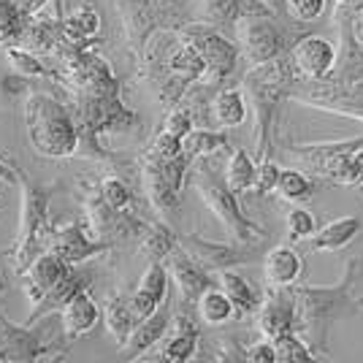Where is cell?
<instances>
[{
	"label": "cell",
	"instance_id": "cell-1",
	"mask_svg": "<svg viewBox=\"0 0 363 363\" xmlns=\"http://www.w3.org/2000/svg\"><path fill=\"white\" fill-rule=\"evenodd\" d=\"M65 106L76 122V152L74 157H92V160H108V155L101 147L104 133L130 130L138 120L130 108L120 101V92H74L68 95Z\"/></svg>",
	"mask_w": 363,
	"mask_h": 363
},
{
	"label": "cell",
	"instance_id": "cell-2",
	"mask_svg": "<svg viewBox=\"0 0 363 363\" xmlns=\"http://www.w3.org/2000/svg\"><path fill=\"white\" fill-rule=\"evenodd\" d=\"M16 184L22 187V203H19V236H16L14 247L6 252V257H11L16 274L25 272L35 257L46 252V242L52 233V198L60 190L57 182L49 184H38L33 182L22 168H16Z\"/></svg>",
	"mask_w": 363,
	"mask_h": 363
},
{
	"label": "cell",
	"instance_id": "cell-3",
	"mask_svg": "<svg viewBox=\"0 0 363 363\" xmlns=\"http://www.w3.org/2000/svg\"><path fill=\"white\" fill-rule=\"evenodd\" d=\"M25 128L33 150L44 157H74L76 122L65 101L30 92L25 101Z\"/></svg>",
	"mask_w": 363,
	"mask_h": 363
},
{
	"label": "cell",
	"instance_id": "cell-4",
	"mask_svg": "<svg viewBox=\"0 0 363 363\" xmlns=\"http://www.w3.org/2000/svg\"><path fill=\"white\" fill-rule=\"evenodd\" d=\"M114 3L120 9L128 44L138 62H144V52L155 33L177 28L184 19L177 0H114Z\"/></svg>",
	"mask_w": 363,
	"mask_h": 363
},
{
	"label": "cell",
	"instance_id": "cell-5",
	"mask_svg": "<svg viewBox=\"0 0 363 363\" xmlns=\"http://www.w3.org/2000/svg\"><path fill=\"white\" fill-rule=\"evenodd\" d=\"M79 193H82V206L87 212V223H90L95 239L104 244H117L125 242L130 236H138L144 230V223L130 217L128 212H120L114 206H108L106 201L101 198L98 187L95 184H87V182H79Z\"/></svg>",
	"mask_w": 363,
	"mask_h": 363
},
{
	"label": "cell",
	"instance_id": "cell-6",
	"mask_svg": "<svg viewBox=\"0 0 363 363\" xmlns=\"http://www.w3.org/2000/svg\"><path fill=\"white\" fill-rule=\"evenodd\" d=\"M282 84H285V71L277 60L257 62L255 68L244 76L247 98L252 101V108H255V141L260 155L266 150V128H269Z\"/></svg>",
	"mask_w": 363,
	"mask_h": 363
},
{
	"label": "cell",
	"instance_id": "cell-7",
	"mask_svg": "<svg viewBox=\"0 0 363 363\" xmlns=\"http://www.w3.org/2000/svg\"><path fill=\"white\" fill-rule=\"evenodd\" d=\"M198 193L203 196L206 201V206L214 212V217L223 223L228 233H230V239L239 244H252L255 239H263V230L255 228L242 212H239V203H236V198L233 193L228 190L225 184H220V182L214 179L209 171H201L198 174V182H196Z\"/></svg>",
	"mask_w": 363,
	"mask_h": 363
},
{
	"label": "cell",
	"instance_id": "cell-8",
	"mask_svg": "<svg viewBox=\"0 0 363 363\" xmlns=\"http://www.w3.org/2000/svg\"><path fill=\"white\" fill-rule=\"evenodd\" d=\"M184 168H187V160L182 155L174 160H157L155 155L144 152V157H141L147 196H150L152 206L163 217H171L179 206L177 198L182 190V179H184Z\"/></svg>",
	"mask_w": 363,
	"mask_h": 363
},
{
	"label": "cell",
	"instance_id": "cell-9",
	"mask_svg": "<svg viewBox=\"0 0 363 363\" xmlns=\"http://www.w3.org/2000/svg\"><path fill=\"white\" fill-rule=\"evenodd\" d=\"M60 352H65L62 345H49V342L35 336L33 325H16L0 312V361L38 363L52 361Z\"/></svg>",
	"mask_w": 363,
	"mask_h": 363
},
{
	"label": "cell",
	"instance_id": "cell-10",
	"mask_svg": "<svg viewBox=\"0 0 363 363\" xmlns=\"http://www.w3.org/2000/svg\"><path fill=\"white\" fill-rule=\"evenodd\" d=\"M179 35L196 46L201 60H203L201 82H206V84H220L225 76L233 74L236 60H239V52H236V46L230 44V41H225L223 35H217L214 30H206V28H184V30L179 28Z\"/></svg>",
	"mask_w": 363,
	"mask_h": 363
},
{
	"label": "cell",
	"instance_id": "cell-11",
	"mask_svg": "<svg viewBox=\"0 0 363 363\" xmlns=\"http://www.w3.org/2000/svg\"><path fill=\"white\" fill-rule=\"evenodd\" d=\"M236 35L250 62L277 60L282 49V33L266 14H242L236 16Z\"/></svg>",
	"mask_w": 363,
	"mask_h": 363
},
{
	"label": "cell",
	"instance_id": "cell-12",
	"mask_svg": "<svg viewBox=\"0 0 363 363\" xmlns=\"http://www.w3.org/2000/svg\"><path fill=\"white\" fill-rule=\"evenodd\" d=\"M46 250L60 257L62 263L74 266V263H84L90 257L106 252L108 244L90 239L87 236V223H68V225H52Z\"/></svg>",
	"mask_w": 363,
	"mask_h": 363
},
{
	"label": "cell",
	"instance_id": "cell-13",
	"mask_svg": "<svg viewBox=\"0 0 363 363\" xmlns=\"http://www.w3.org/2000/svg\"><path fill=\"white\" fill-rule=\"evenodd\" d=\"M293 68L306 79H325L331 76L336 62V49L325 35H303L290 49Z\"/></svg>",
	"mask_w": 363,
	"mask_h": 363
},
{
	"label": "cell",
	"instance_id": "cell-14",
	"mask_svg": "<svg viewBox=\"0 0 363 363\" xmlns=\"http://www.w3.org/2000/svg\"><path fill=\"white\" fill-rule=\"evenodd\" d=\"M92 282V274L90 272H79V269H65V274H62L60 279L52 285V288L46 290L44 296L38 298V301L33 303V312L28 315V320H25V325H35L41 318H46V315H52V312H60L65 303L74 298L79 290H87Z\"/></svg>",
	"mask_w": 363,
	"mask_h": 363
},
{
	"label": "cell",
	"instance_id": "cell-15",
	"mask_svg": "<svg viewBox=\"0 0 363 363\" xmlns=\"http://www.w3.org/2000/svg\"><path fill=\"white\" fill-rule=\"evenodd\" d=\"M163 260H166V266H168L166 272L174 277V282H177V288H179L184 301H196L198 296L209 288V274L203 272V266L196 263L193 257L182 250L179 244H177Z\"/></svg>",
	"mask_w": 363,
	"mask_h": 363
},
{
	"label": "cell",
	"instance_id": "cell-16",
	"mask_svg": "<svg viewBox=\"0 0 363 363\" xmlns=\"http://www.w3.org/2000/svg\"><path fill=\"white\" fill-rule=\"evenodd\" d=\"M171 323V309L168 306H157L152 315H147L144 320H138L133 325V331L128 333V339L120 345V350L125 352V358H141L152 345H157L168 331Z\"/></svg>",
	"mask_w": 363,
	"mask_h": 363
},
{
	"label": "cell",
	"instance_id": "cell-17",
	"mask_svg": "<svg viewBox=\"0 0 363 363\" xmlns=\"http://www.w3.org/2000/svg\"><path fill=\"white\" fill-rule=\"evenodd\" d=\"M318 171L342 184H363V150L355 152V144L325 147V157Z\"/></svg>",
	"mask_w": 363,
	"mask_h": 363
},
{
	"label": "cell",
	"instance_id": "cell-18",
	"mask_svg": "<svg viewBox=\"0 0 363 363\" xmlns=\"http://www.w3.org/2000/svg\"><path fill=\"white\" fill-rule=\"evenodd\" d=\"M62 38H65L62 35V16H44L41 11H35V14L28 16L16 46H22L28 52H35V55H49Z\"/></svg>",
	"mask_w": 363,
	"mask_h": 363
},
{
	"label": "cell",
	"instance_id": "cell-19",
	"mask_svg": "<svg viewBox=\"0 0 363 363\" xmlns=\"http://www.w3.org/2000/svg\"><path fill=\"white\" fill-rule=\"evenodd\" d=\"M65 269H68V263H62L60 257L52 255V252L46 250V252H41V255L33 260L25 272H19V277L25 279V293H28L30 303L38 301L46 290L52 288L62 274H65Z\"/></svg>",
	"mask_w": 363,
	"mask_h": 363
},
{
	"label": "cell",
	"instance_id": "cell-20",
	"mask_svg": "<svg viewBox=\"0 0 363 363\" xmlns=\"http://www.w3.org/2000/svg\"><path fill=\"white\" fill-rule=\"evenodd\" d=\"M98 318H101L98 303L92 301V296L87 290H79L74 298L60 309L62 333L68 339H79V336H84V333H90L95 328Z\"/></svg>",
	"mask_w": 363,
	"mask_h": 363
},
{
	"label": "cell",
	"instance_id": "cell-21",
	"mask_svg": "<svg viewBox=\"0 0 363 363\" xmlns=\"http://www.w3.org/2000/svg\"><path fill=\"white\" fill-rule=\"evenodd\" d=\"M279 293H274L272 298L257 306V328L266 339H274L282 331H290V323H293V298L288 293H282L285 288H277Z\"/></svg>",
	"mask_w": 363,
	"mask_h": 363
},
{
	"label": "cell",
	"instance_id": "cell-22",
	"mask_svg": "<svg viewBox=\"0 0 363 363\" xmlns=\"http://www.w3.org/2000/svg\"><path fill=\"white\" fill-rule=\"evenodd\" d=\"M263 274L272 288H290L301 277V257L290 247H277L263 260Z\"/></svg>",
	"mask_w": 363,
	"mask_h": 363
},
{
	"label": "cell",
	"instance_id": "cell-23",
	"mask_svg": "<svg viewBox=\"0 0 363 363\" xmlns=\"http://www.w3.org/2000/svg\"><path fill=\"white\" fill-rule=\"evenodd\" d=\"M361 230V220L358 217H339L331 220L325 228H320L318 233L309 236V247L315 252H333V250H342L347 247Z\"/></svg>",
	"mask_w": 363,
	"mask_h": 363
},
{
	"label": "cell",
	"instance_id": "cell-24",
	"mask_svg": "<svg viewBox=\"0 0 363 363\" xmlns=\"http://www.w3.org/2000/svg\"><path fill=\"white\" fill-rule=\"evenodd\" d=\"M174 325H177V333H174V339L163 347V361L184 363L193 358V352L198 347V328L193 325V320L187 318V315H179Z\"/></svg>",
	"mask_w": 363,
	"mask_h": 363
},
{
	"label": "cell",
	"instance_id": "cell-25",
	"mask_svg": "<svg viewBox=\"0 0 363 363\" xmlns=\"http://www.w3.org/2000/svg\"><path fill=\"white\" fill-rule=\"evenodd\" d=\"M212 114L220 128H242L247 122V101L239 90H223L214 95Z\"/></svg>",
	"mask_w": 363,
	"mask_h": 363
},
{
	"label": "cell",
	"instance_id": "cell-26",
	"mask_svg": "<svg viewBox=\"0 0 363 363\" xmlns=\"http://www.w3.org/2000/svg\"><path fill=\"white\" fill-rule=\"evenodd\" d=\"M223 147H228V136L214 133V130H196V128H190L179 141L182 157L187 163H193L198 157H209L212 152L223 150Z\"/></svg>",
	"mask_w": 363,
	"mask_h": 363
},
{
	"label": "cell",
	"instance_id": "cell-27",
	"mask_svg": "<svg viewBox=\"0 0 363 363\" xmlns=\"http://www.w3.org/2000/svg\"><path fill=\"white\" fill-rule=\"evenodd\" d=\"M101 30V16L95 9H76L71 14L62 16V35L68 41H79V44H92V38Z\"/></svg>",
	"mask_w": 363,
	"mask_h": 363
},
{
	"label": "cell",
	"instance_id": "cell-28",
	"mask_svg": "<svg viewBox=\"0 0 363 363\" xmlns=\"http://www.w3.org/2000/svg\"><path fill=\"white\" fill-rule=\"evenodd\" d=\"M104 320H106V331L117 339V345H122L128 339V333L133 331L138 320L136 315L130 312V303L125 296H114L108 298L106 306H104Z\"/></svg>",
	"mask_w": 363,
	"mask_h": 363
},
{
	"label": "cell",
	"instance_id": "cell-29",
	"mask_svg": "<svg viewBox=\"0 0 363 363\" xmlns=\"http://www.w3.org/2000/svg\"><path fill=\"white\" fill-rule=\"evenodd\" d=\"M220 285H223V293L233 303V309H239V312H255L257 306H260L257 290L244 277H239V274L220 272Z\"/></svg>",
	"mask_w": 363,
	"mask_h": 363
},
{
	"label": "cell",
	"instance_id": "cell-30",
	"mask_svg": "<svg viewBox=\"0 0 363 363\" xmlns=\"http://www.w3.org/2000/svg\"><path fill=\"white\" fill-rule=\"evenodd\" d=\"M196 301H198V315H201L203 323H209V325H223V323H228V320L236 315L233 303H230V298H228L223 290L206 288Z\"/></svg>",
	"mask_w": 363,
	"mask_h": 363
},
{
	"label": "cell",
	"instance_id": "cell-31",
	"mask_svg": "<svg viewBox=\"0 0 363 363\" xmlns=\"http://www.w3.org/2000/svg\"><path fill=\"white\" fill-rule=\"evenodd\" d=\"M252 182H255V163H252V157L247 155V150H236L230 157H228L225 187L236 196V193L250 190Z\"/></svg>",
	"mask_w": 363,
	"mask_h": 363
},
{
	"label": "cell",
	"instance_id": "cell-32",
	"mask_svg": "<svg viewBox=\"0 0 363 363\" xmlns=\"http://www.w3.org/2000/svg\"><path fill=\"white\" fill-rule=\"evenodd\" d=\"M6 57L11 62V68H14L16 74L22 76H44V79H52V82H57V71H55V65H46L41 60V55H35V52H28V49H22V46H6Z\"/></svg>",
	"mask_w": 363,
	"mask_h": 363
},
{
	"label": "cell",
	"instance_id": "cell-33",
	"mask_svg": "<svg viewBox=\"0 0 363 363\" xmlns=\"http://www.w3.org/2000/svg\"><path fill=\"white\" fill-rule=\"evenodd\" d=\"M177 247V236L171 233V228L157 223L141 230V255L150 260H163V257Z\"/></svg>",
	"mask_w": 363,
	"mask_h": 363
},
{
	"label": "cell",
	"instance_id": "cell-34",
	"mask_svg": "<svg viewBox=\"0 0 363 363\" xmlns=\"http://www.w3.org/2000/svg\"><path fill=\"white\" fill-rule=\"evenodd\" d=\"M28 16L30 14H25L14 0H0V44H19V35H22V28L28 22Z\"/></svg>",
	"mask_w": 363,
	"mask_h": 363
},
{
	"label": "cell",
	"instance_id": "cell-35",
	"mask_svg": "<svg viewBox=\"0 0 363 363\" xmlns=\"http://www.w3.org/2000/svg\"><path fill=\"white\" fill-rule=\"evenodd\" d=\"M274 352H277V361L279 363H303L312 358L309 347L303 345L296 333L282 331L279 336H274Z\"/></svg>",
	"mask_w": 363,
	"mask_h": 363
},
{
	"label": "cell",
	"instance_id": "cell-36",
	"mask_svg": "<svg viewBox=\"0 0 363 363\" xmlns=\"http://www.w3.org/2000/svg\"><path fill=\"white\" fill-rule=\"evenodd\" d=\"M141 293H147L152 296L155 301H166V293H168V272L166 266L160 263V260H150V266H147V272L141 274V279H138V288Z\"/></svg>",
	"mask_w": 363,
	"mask_h": 363
},
{
	"label": "cell",
	"instance_id": "cell-37",
	"mask_svg": "<svg viewBox=\"0 0 363 363\" xmlns=\"http://www.w3.org/2000/svg\"><path fill=\"white\" fill-rule=\"evenodd\" d=\"M98 193H101V198L106 201L108 206H114V209H120V212H128V206L133 203L130 187L122 179H117V177H106V179L98 184Z\"/></svg>",
	"mask_w": 363,
	"mask_h": 363
},
{
	"label": "cell",
	"instance_id": "cell-38",
	"mask_svg": "<svg viewBox=\"0 0 363 363\" xmlns=\"http://www.w3.org/2000/svg\"><path fill=\"white\" fill-rule=\"evenodd\" d=\"M274 190L285 201H298V198L309 196V179L298 171H279V179H277Z\"/></svg>",
	"mask_w": 363,
	"mask_h": 363
},
{
	"label": "cell",
	"instance_id": "cell-39",
	"mask_svg": "<svg viewBox=\"0 0 363 363\" xmlns=\"http://www.w3.org/2000/svg\"><path fill=\"white\" fill-rule=\"evenodd\" d=\"M282 3L296 22H315L328 6V0H282Z\"/></svg>",
	"mask_w": 363,
	"mask_h": 363
},
{
	"label": "cell",
	"instance_id": "cell-40",
	"mask_svg": "<svg viewBox=\"0 0 363 363\" xmlns=\"http://www.w3.org/2000/svg\"><path fill=\"white\" fill-rule=\"evenodd\" d=\"M315 214L306 212V209H290L288 214V233L293 242H301V239H309L315 233Z\"/></svg>",
	"mask_w": 363,
	"mask_h": 363
},
{
	"label": "cell",
	"instance_id": "cell-41",
	"mask_svg": "<svg viewBox=\"0 0 363 363\" xmlns=\"http://www.w3.org/2000/svg\"><path fill=\"white\" fill-rule=\"evenodd\" d=\"M179 136H174V133H168V130H160L155 141H152V147L147 152L155 155L157 160H174V157H179L182 150H179Z\"/></svg>",
	"mask_w": 363,
	"mask_h": 363
},
{
	"label": "cell",
	"instance_id": "cell-42",
	"mask_svg": "<svg viewBox=\"0 0 363 363\" xmlns=\"http://www.w3.org/2000/svg\"><path fill=\"white\" fill-rule=\"evenodd\" d=\"M277 179H279V166L274 160H263L260 166H255V182H252V187H255L257 193H274Z\"/></svg>",
	"mask_w": 363,
	"mask_h": 363
},
{
	"label": "cell",
	"instance_id": "cell-43",
	"mask_svg": "<svg viewBox=\"0 0 363 363\" xmlns=\"http://www.w3.org/2000/svg\"><path fill=\"white\" fill-rule=\"evenodd\" d=\"M239 3L242 0H201V9L209 19H225V16H239Z\"/></svg>",
	"mask_w": 363,
	"mask_h": 363
},
{
	"label": "cell",
	"instance_id": "cell-44",
	"mask_svg": "<svg viewBox=\"0 0 363 363\" xmlns=\"http://www.w3.org/2000/svg\"><path fill=\"white\" fill-rule=\"evenodd\" d=\"M190 128H193V117H190L187 108H174L166 117V122H163V130H168V133H174V136H179V138L184 136Z\"/></svg>",
	"mask_w": 363,
	"mask_h": 363
},
{
	"label": "cell",
	"instance_id": "cell-45",
	"mask_svg": "<svg viewBox=\"0 0 363 363\" xmlns=\"http://www.w3.org/2000/svg\"><path fill=\"white\" fill-rule=\"evenodd\" d=\"M250 363H274L277 361V352H274V342L272 339H263V342H255L252 347L247 350L244 355Z\"/></svg>",
	"mask_w": 363,
	"mask_h": 363
},
{
	"label": "cell",
	"instance_id": "cell-46",
	"mask_svg": "<svg viewBox=\"0 0 363 363\" xmlns=\"http://www.w3.org/2000/svg\"><path fill=\"white\" fill-rule=\"evenodd\" d=\"M0 182L3 184H16V166L0 157Z\"/></svg>",
	"mask_w": 363,
	"mask_h": 363
},
{
	"label": "cell",
	"instance_id": "cell-47",
	"mask_svg": "<svg viewBox=\"0 0 363 363\" xmlns=\"http://www.w3.org/2000/svg\"><path fill=\"white\" fill-rule=\"evenodd\" d=\"M16 6L25 11V14H35V11H44V6L49 0H14Z\"/></svg>",
	"mask_w": 363,
	"mask_h": 363
},
{
	"label": "cell",
	"instance_id": "cell-48",
	"mask_svg": "<svg viewBox=\"0 0 363 363\" xmlns=\"http://www.w3.org/2000/svg\"><path fill=\"white\" fill-rule=\"evenodd\" d=\"M260 3H263L269 11H272V9H277V6H282V0H260Z\"/></svg>",
	"mask_w": 363,
	"mask_h": 363
},
{
	"label": "cell",
	"instance_id": "cell-49",
	"mask_svg": "<svg viewBox=\"0 0 363 363\" xmlns=\"http://www.w3.org/2000/svg\"><path fill=\"white\" fill-rule=\"evenodd\" d=\"M3 290H6V277L0 274V293H3Z\"/></svg>",
	"mask_w": 363,
	"mask_h": 363
},
{
	"label": "cell",
	"instance_id": "cell-50",
	"mask_svg": "<svg viewBox=\"0 0 363 363\" xmlns=\"http://www.w3.org/2000/svg\"><path fill=\"white\" fill-rule=\"evenodd\" d=\"M336 3H355V0H336Z\"/></svg>",
	"mask_w": 363,
	"mask_h": 363
},
{
	"label": "cell",
	"instance_id": "cell-51",
	"mask_svg": "<svg viewBox=\"0 0 363 363\" xmlns=\"http://www.w3.org/2000/svg\"><path fill=\"white\" fill-rule=\"evenodd\" d=\"M0 209H3V198H0Z\"/></svg>",
	"mask_w": 363,
	"mask_h": 363
}]
</instances>
